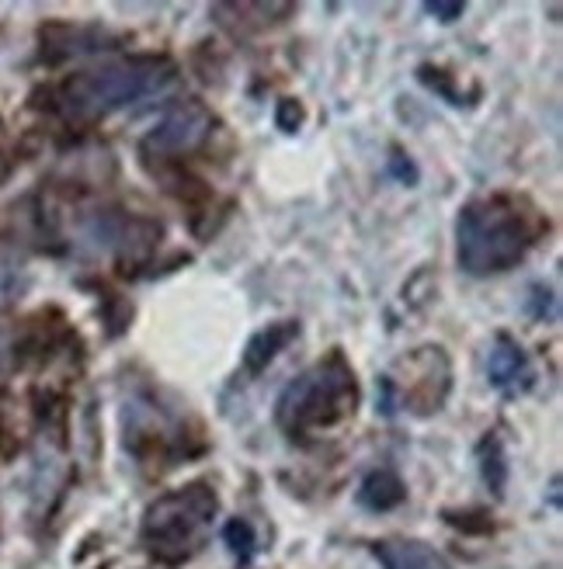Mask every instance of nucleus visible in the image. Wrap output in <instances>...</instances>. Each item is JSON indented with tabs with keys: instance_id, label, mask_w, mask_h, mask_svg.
Wrapping results in <instances>:
<instances>
[{
	"instance_id": "0eeeda50",
	"label": "nucleus",
	"mask_w": 563,
	"mask_h": 569,
	"mask_svg": "<svg viewBox=\"0 0 563 569\" xmlns=\"http://www.w3.org/2000/svg\"><path fill=\"white\" fill-rule=\"evenodd\" d=\"M421 365H425V372L417 376V382L407 386L404 400L411 407H417V413H432L445 403L448 396V382H453V368H448V358L442 348H428L421 351Z\"/></svg>"
},
{
	"instance_id": "20e7f679",
	"label": "nucleus",
	"mask_w": 563,
	"mask_h": 569,
	"mask_svg": "<svg viewBox=\"0 0 563 569\" xmlns=\"http://www.w3.org/2000/svg\"><path fill=\"white\" fill-rule=\"evenodd\" d=\"M216 510H219V500L209 482H188V487L175 493L157 497L147 507L144 531H139L144 549L167 566L191 559L203 549L206 535L216 521Z\"/></svg>"
},
{
	"instance_id": "f257e3e1",
	"label": "nucleus",
	"mask_w": 563,
	"mask_h": 569,
	"mask_svg": "<svg viewBox=\"0 0 563 569\" xmlns=\"http://www.w3.org/2000/svg\"><path fill=\"white\" fill-rule=\"evenodd\" d=\"M550 230L546 216L529 198L494 191L460 209L456 219V258L473 278L512 271Z\"/></svg>"
},
{
	"instance_id": "1a4fd4ad",
	"label": "nucleus",
	"mask_w": 563,
	"mask_h": 569,
	"mask_svg": "<svg viewBox=\"0 0 563 569\" xmlns=\"http://www.w3.org/2000/svg\"><path fill=\"white\" fill-rule=\"evenodd\" d=\"M376 559L383 569H448V562L421 542H379Z\"/></svg>"
},
{
	"instance_id": "f03ea898",
	"label": "nucleus",
	"mask_w": 563,
	"mask_h": 569,
	"mask_svg": "<svg viewBox=\"0 0 563 569\" xmlns=\"http://www.w3.org/2000/svg\"><path fill=\"white\" fill-rule=\"evenodd\" d=\"M175 83L178 67L167 56H122V60L67 77L56 91V108L70 122H98L132 104L164 98Z\"/></svg>"
},
{
	"instance_id": "f8f14e48",
	"label": "nucleus",
	"mask_w": 563,
	"mask_h": 569,
	"mask_svg": "<svg viewBox=\"0 0 563 569\" xmlns=\"http://www.w3.org/2000/svg\"><path fill=\"white\" fill-rule=\"evenodd\" d=\"M463 11H466L463 4H445V0H435V4H425V14H432V18H442V24L456 21Z\"/></svg>"
},
{
	"instance_id": "6e6552de",
	"label": "nucleus",
	"mask_w": 563,
	"mask_h": 569,
	"mask_svg": "<svg viewBox=\"0 0 563 569\" xmlns=\"http://www.w3.org/2000/svg\"><path fill=\"white\" fill-rule=\"evenodd\" d=\"M296 333H299V323H275V327H268V330H261V333L250 337V345H247V351H244L247 372H255V376H258L261 368H268L282 348H289V345H293Z\"/></svg>"
},
{
	"instance_id": "423d86ee",
	"label": "nucleus",
	"mask_w": 563,
	"mask_h": 569,
	"mask_svg": "<svg viewBox=\"0 0 563 569\" xmlns=\"http://www.w3.org/2000/svg\"><path fill=\"white\" fill-rule=\"evenodd\" d=\"M487 379L494 389L501 392H525L532 382H536V368H532L529 355L522 351L518 340H512L508 333H497L494 337V348H491V358H487Z\"/></svg>"
},
{
	"instance_id": "7ed1b4c3",
	"label": "nucleus",
	"mask_w": 563,
	"mask_h": 569,
	"mask_svg": "<svg viewBox=\"0 0 563 569\" xmlns=\"http://www.w3.org/2000/svg\"><path fill=\"white\" fill-rule=\"evenodd\" d=\"M358 400L362 392L355 368L342 351H330L286 386V392L278 396L275 420L293 441H309L355 417Z\"/></svg>"
},
{
	"instance_id": "9d476101",
	"label": "nucleus",
	"mask_w": 563,
	"mask_h": 569,
	"mask_svg": "<svg viewBox=\"0 0 563 569\" xmlns=\"http://www.w3.org/2000/svg\"><path fill=\"white\" fill-rule=\"evenodd\" d=\"M407 490H404V482L401 476L393 472V469H379V472H369L362 479V487H358V503L365 510H393L397 503H404Z\"/></svg>"
},
{
	"instance_id": "9b49d317",
	"label": "nucleus",
	"mask_w": 563,
	"mask_h": 569,
	"mask_svg": "<svg viewBox=\"0 0 563 569\" xmlns=\"http://www.w3.org/2000/svg\"><path fill=\"white\" fill-rule=\"evenodd\" d=\"M223 538H227V546L240 559H250V552H255V531H250L247 521H230L227 531H223Z\"/></svg>"
},
{
	"instance_id": "39448f33",
	"label": "nucleus",
	"mask_w": 563,
	"mask_h": 569,
	"mask_svg": "<svg viewBox=\"0 0 563 569\" xmlns=\"http://www.w3.org/2000/svg\"><path fill=\"white\" fill-rule=\"evenodd\" d=\"M213 126H216V119L199 101H185V104L167 111V116L147 132L144 147H139V150H144L147 160L171 163V160L199 153L203 142L213 136Z\"/></svg>"
}]
</instances>
